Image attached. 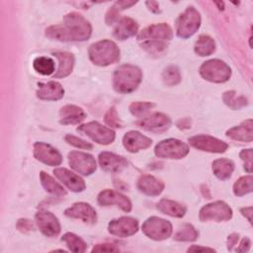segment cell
Instances as JSON below:
<instances>
[{
  "label": "cell",
  "mask_w": 253,
  "mask_h": 253,
  "mask_svg": "<svg viewBox=\"0 0 253 253\" xmlns=\"http://www.w3.org/2000/svg\"><path fill=\"white\" fill-rule=\"evenodd\" d=\"M92 28L90 23L77 13H69L61 24L46 29V37L63 42H83L90 38Z\"/></svg>",
  "instance_id": "obj_1"
},
{
  "label": "cell",
  "mask_w": 253,
  "mask_h": 253,
  "mask_svg": "<svg viewBox=\"0 0 253 253\" xmlns=\"http://www.w3.org/2000/svg\"><path fill=\"white\" fill-rule=\"evenodd\" d=\"M141 79L142 73L137 66L123 64L114 73L113 86L119 93H129L137 88Z\"/></svg>",
  "instance_id": "obj_2"
},
{
  "label": "cell",
  "mask_w": 253,
  "mask_h": 253,
  "mask_svg": "<svg viewBox=\"0 0 253 253\" xmlns=\"http://www.w3.org/2000/svg\"><path fill=\"white\" fill-rule=\"evenodd\" d=\"M89 57L94 64L107 66L119 61L120 49L112 41H100L90 46Z\"/></svg>",
  "instance_id": "obj_3"
},
{
  "label": "cell",
  "mask_w": 253,
  "mask_h": 253,
  "mask_svg": "<svg viewBox=\"0 0 253 253\" xmlns=\"http://www.w3.org/2000/svg\"><path fill=\"white\" fill-rule=\"evenodd\" d=\"M201 76L211 82H226L231 75L230 67L219 59H211L202 64L200 67Z\"/></svg>",
  "instance_id": "obj_4"
},
{
  "label": "cell",
  "mask_w": 253,
  "mask_h": 253,
  "mask_svg": "<svg viewBox=\"0 0 253 253\" xmlns=\"http://www.w3.org/2000/svg\"><path fill=\"white\" fill-rule=\"evenodd\" d=\"M201 16L194 7H188L177 20L176 33L182 39L193 36L200 28Z\"/></svg>",
  "instance_id": "obj_5"
},
{
  "label": "cell",
  "mask_w": 253,
  "mask_h": 253,
  "mask_svg": "<svg viewBox=\"0 0 253 253\" xmlns=\"http://www.w3.org/2000/svg\"><path fill=\"white\" fill-rule=\"evenodd\" d=\"M154 153L159 158L181 159L189 153V146L179 139L168 138L155 146Z\"/></svg>",
  "instance_id": "obj_6"
},
{
  "label": "cell",
  "mask_w": 253,
  "mask_h": 253,
  "mask_svg": "<svg viewBox=\"0 0 253 253\" xmlns=\"http://www.w3.org/2000/svg\"><path fill=\"white\" fill-rule=\"evenodd\" d=\"M141 229L146 236L153 240H164L172 234L171 223L168 220L157 216L147 218L143 222Z\"/></svg>",
  "instance_id": "obj_7"
},
{
  "label": "cell",
  "mask_w": 253,
  "mask_h": 253,
  "mask_svg": "<svg viewBox=\"0 0 253 253\" xmlns=\"http://www.w3.org/2000/svg\"><path fill=\"white\" fill-rule=\"evenodd\" d=\"M199 217L202 221H225L232 217V210L222 201H216L206 205L200 211Z\"/></svg>",
  "instance_id": "obj_8"
},
{
  "label": "cell",
  "mask_w": 253,
  "mask_h": 253,
  "mask_svg": "<svg viewBox=\"0 0 253 253\" xmlns=\"http://www.w3.org/2000/svg\"><path fill=\"white\" fill-rule=\"evenodd\" d=\"M78 131L88 135L99 144H110L115 139V132L111 128L102 126L98 122H90L77 128Z\"/></svg>",
  "instance_id": "obj_9"
},
{
  "label": "cell",
  "mask_w": 253,
  "mask_h": 253,
  "mask_svg": "<svg viewBox=\"0 0 253 253\" xmlns=\"http://www.w3.org/2000/svg\"><path fill=\"white\" fill-rule=\"evenodd\" d=\"M68 162L72 169L76 172L88 176L95 172L97 165L95 158L86 152L71 151L68 154Z\"/></svg>",
  "instance_id": "obj_10"
},
{
  "label": "cell",
  "mask_w": 253,
  "mask_h": 253,
  "mask_svg": "<svg viewBox=\"0 0 253 253\" xmlns=\"http://www.w3.org/2000/svg\"><path fill=\"white\" fill-rule=\"evenodd\" d=\"M189 142L197 149L213 153H222L228 147L227 143L224 141L207 134H198L192 136L189 138Z\"/></svg>",
  "instance_id": "obj_11"
},
{
  "label": "cell",
  "mask_w": 253,
  "mask_h": 253,
  "mask_svg": "<svg viewBox=\"0 0 253 253\" xmlns=\"http://www.w3.org/2000/svg\"><path fill=\"white\" fill-rule=\"evenodd\" d=\"M34 156L37 160L49 166H58L62 161L61 154L54 147L44 142L34 144Z\"/></svg>",
  "instance_id": "obj_12"
},
{
  "label": "cell",
  "mask_w": 253,
  "mask_h": 253,
  "mask_svg": "<svg viewBox=\"0 0 253 253\" xmlns=\"http://www.w3.org/2000/svg\"><path fill=\"white\" fill-rule=\"evenodd\" d=\"M173 32L170 26H168L165 23L161 24H155L151 25L144 30H142L138 36L137 39L139 41H162V42H168L172 39Z\"/></svg>",
  "instance_id": "obj_13"
},
{
  "label": "cell",
  "mask_w": 253,
  "mask_h": 253,
  "mask_svg": "<svg viewBox=\"0 0 253 253\" xmlns=\"http://www.w3.org/2000/svg\"><path fill=\"white\" fill-rule=\"evenodd\" d=\"M138 229V222L136 219L128 216H123L110 221L108 230L111 234L120 237H126L134 234Z\"/></svg>",
  "instance_id": "obj_14"
},
{
  "label": "cell",
  "mask_w": 253,
  "mask_h": 253,
  "mask_svg": "<svg viewBox=\"0 0 253 253\" xmlns=\"http://www.w3.org/2000/svg\"><path fill=\"white\" fill-rule=\"evenodd\" d=\"M36 223L46 236H56L60 232V224L55 215L49 211H41L36 213Z\"/></svg>",
  "instance_id": "obj_15"
},
{
  "label": "cell",
  "mask_w": 253,
  "mask_h": 253,
  "mask_svg": "<svg viewBox=\"0 0 253 253\" xmlns=\"http://www.w3.org/2000/svg\"><path fill=\"white\" fill-rule=\"evenodd\" d=\"M136 125L147 131L162 132L169 128L171 125V120L165 114L155 113L150 117L141 119L140 121L136 122Z\"/></svg>",
  "instance_id": "obj_16"
},
{
  "label": "cell",
  "mask_w": 253,
  "mask_h": 253,
  "mask_svg": "<svg viewBox=\"0 0 253 253\" xmlns=\"http://www.w3.org/2000/svg\"><path fill=\"white\" fill-rule=\"evenodd\" d=\"M98 203L101 206H117L122 209L124 211H131V203L130 201L124 196L123 194L116 192L114 190H104L98 196Z\"/></svg>",
  "instance_id": "obj_17"
},
{
  "label": "cell",
  "mask_w": 253,
  "mask_h": 253,
  "mask_svg": "<svg viewBox=\"0 0 253 253\" xmlns=\"http://www.w3.org/2000/svg\"><path fill=\"white\" fill-rule=\"evenodd\" d=\"M99 163L103 170L111 173L121 172L127 166V161L125 157L108 151L99 154Z\"/></svg>",
  "instance_id": "obj_18"
},
{
  "label": "cell",
  "mask_w": 253,
  "mask_h": 253,
  "mask_svg": "<svg viewBox=\"0 0 253 253\" xmlns=\"http://www.w3.org/2000/svg\"><path fill=\"white\" fill-rule=\"evenodd\" d=\"M66 216L79 218L86 223H95L97 220L96 211L86 203H76L64 211Z\"/></svg>",
  "instance_id": "obj_19"
},
{
  "label": "cell",
  "mask_w": 253,
  "mask_h": 253,
  "mask_svg": "<svg viewBox=\"0 0 253 253\" xmlns=\"http://www.w3.org/2000/svg\"><path fill=\"white\" fill-rule=\"evenodd\" d=\"M152 143V140L141 134L139 131L130 130L126 132L123 137V144L125 148L129 152H137L138 150L148 148Z\"/></svg>",
  "instance_id": "obj_20"
},
{
  "label": "cell",
  "mask_w": 253,
  "mask_h": 253,
  "mask_svg": "<svg viewBox=\"0 0 253 253\" xmlns=\"http://www.w3.org/2000/svg\"><path fill=\"white\" fill-rule=\"evenodd\" d=\"M53 174L61 183L73 192H82L85 189L83 179L66 168H55Z\"/></svg>",
  "instance_id": "obj_21"
},
{
  "label": "cell",
  "mask_w": 253,
  "mask_h": 253,
  "mask_svg": "<svg viewBox=\"0 0 253 253\" xmlns=\"http://www.w3.org/2000/svg\"><path fill=\"white\" fill-rule=\"evenodd\" d=\"M64 95V89L60 83L56 81H49L47 83H39V89L37 91L38 98L47 101L59 100Z\"/></svg>",
  "instance_id": "obj_22"
},
{
  "label": "cell",
  "mask_w": 253,
  "mask_h": 253,
  "mask_svg": "<svg viewBox=\"0 0 253 253\" xmlns=\"http://www.w3.org/2000/svg\"><path fill=\"white\" fill-rule=\"evenodd\" d=\"M137 188L147 196H158L164 189V184L151 175H142L137 181Z\"/></svg>",
  "instance_id": "obj_23"
},
{
  "label": "cell",
  "mask_w": 253,
  "mask_h": 253,
  "mask_svg": "<svg viewBox=\"0 0 253 253\" xmlns=\"http://www.w3.org/2000/svg\"><path fill=\"white\" fill-rule=\"evenodd\" d=\"M137 24L130 18H123L114 29V37L117 40L125 41L137 33Z\"/></svg>",
  "instance_id": "obj_24"
},
{
  "label": "cell",
  "mask_w": 253,
  "mask_h": 253,
  "mask_svg": "<svg viewBox=\"0 0 253 253\" xmlns=\"http://www.w3.org/2000/svg\"><path fill=\"white\" fill-rule=\"evenodd\" d=\"M252 127H253L252 120L249 119V120L243 122L240 126L229 128L226 131V135L235 140L250 142V141H252V138H253Z\"/></svg>",
  "instance_id": "obj_25"
},
{
  "label": "cell",
  "mask_w": 253,
  "mask_h": 253,
  "mask_svg": "<svg viewBox=\"0 0 253 253\" xmlns=\"http://www.w3.org/2000/svg\"><path fill=\"white\" fill-rule=\"evenodd\" d=\"M85 119L84 111L74 105L64 106L60 110V124L62 125H75Z\"/></svg>",
  "instance_id": "obj_26"
},
{
  "label": "cell",
  "mask_w": 253,
  "mask_h": 253,
  "mask_svg": "<svg viewBox=\"0 0 253 253\" xmlns=\"http://www.w3.org/2000/svg\"><path fill=\"white\" fill-rule=\"evenodd\" d=\"M54 56L58 59V68L54 74V78H63L69 75L73 69L74 56L70 52H55Z\"/></svg>",
  "instance_id": "obj_27"
},
{
  "label": "cell",
  "mask_w": 253,
  "mask_h": 253,
  "mask_svg": "<svg viewBox=\"0 0 253 253\" xmlns=\"http://www.w3.org/2000/svg\"><path fill=\"white\" fill-rule=\"evenodd\" d=\"M157 209L170 216L174 217H183L186 212V208L180 205L177 202L167 200V199H162L158 204H157Z\"/></svg>",
  "instance_id": "obj_28"
},
{
  "label": "cell",
  "mask_w": 253,
  "mask_h": 253,
  "mask_svg": "<svg viewBox=\"0 0 253 253\" xmlns=\"http://www.w3.org/2000/svg\"><path fill=\"white\" fill-rule=\"evenodd\" d=\"M234 170V163L226 158L216 159L212 162L213 174L220 180L228 179Z\"/></svg>",
  "instance_id": "obj_29"
},
{
  "label": "cell",
  "mask_w": 253,
  "mask_h": 253,
  "mask_svg": "<svg viewBox=\"0 0 253 253\" xmlns=\"http://www.w3.org/2000/svg\"><path fill=\"white\" fill-rule=\"evenodd\" d=\"M40 178L42 187L45 189L46 192L49 194L56 196V197H63L66 195V191L63 189V187L58 184L50 175H48L45 172L40 173Z\"/></svg>",
  "instance_id": "obj_30"
},
{
  "label": "cell",
  "mask_w": 253,
  "mask_h": 253,
  "mask_svg": "<svg viewBox=\"0 0 253 253\" xmlns=\"http://www.w3.org/2000/svg\"><path fill=\"white\" fill-rule=\"evenodd\" d=\"M215 49L214 41L206 35L199 37L198 41L195 43V52L200 56L211 55Z\"/></svg>",
  "instance_id": "obj_31"
},
{
  "label": "cell",
  "mask_w": 253,
  "mask_h": 253,
  "mask_svg": "<svg viewBox=\"0 0 253 253\" xmlns=\"http://www.w3.org/2000/svg\"><path fill=\"white\" fill-rule=\"evenodd\" d=\"M34 69L42 75H50L54 71V61L50 57L39 56L33 62Z\"/></svg>",
  "instance_id": "obj_32"
},
{
  "label": "cell",
  "mask_w": 253,
  "mask_h": 253,
  "mask_svg": "<svg viewBox=\"0 0 253 253\" xmlns=\"http://www.w3.org/2000/svg\"><path fill=\"white\" fill-rule=\"evenodd\" d=\"M62 241H64L67 247L73 252H85L87 249V244L84 242V240L74 233H65L62 236Z\"/></svg>",
  "instance_id": "obj_33"
},
{
  "label": "cell",
  "mask_w": 253,
  "mask_h": 253,
  "mask_svg": "<svg viewBox=\"0 0 253 253\" xmlns=\"http://www.w3.org/2000/svg\"><path fill=\"white\" fill-rule=\"evenodd\" d=\"M252 175H246L243 177H240L233 186V193L237 197L244 196L246 194H249L252 192Z\"/></svg>",
  "instance_id": "obj_34"
},
{
  "label": "cell",
  "mask_w": 253,
  "mask_h": 253,
  "mask_svg": "<svg viewBox=\"0 0 253 253\" xmlns=\"http://www.w3.org/2000/svg\"><path fill=\"white\" fill-rule=\"evenodd\" d=\"M198 237V231L191 224H183L174 235L177 241H194Z\"/></svg>",
  "instance_id": "obj_35"
},
{
  "label": "cell",
  "mask_w": 253,
  "mask_h": 253,
  "mask_svg": "<svg viewBox=\"0 0 253 253\" xmlns=\"http://www.w3.org/2000/svg\"><path fill=\"white\" fill-rule=\"evenodd\" d=\"M141 47L152 55H160L167 48V42L162 41H144Z\"/></svg>",
  "instance_id": "obj_36"
},
{
  "label": "cell",
  "mask_w": 253,
  "mask_h": 253,
  "mask_svg": "<svg viewBox=\"0 0 253 253\" xmlns=\"http://www.w3.org/2000/svg\"><path fill=\"white\" fill-rule=\"evenodd\" d=\"M223 102L232 109H239L247 104V100L236 94L235 91H227L223 94Z\"/></svg>",
  "instance_id": "obj_37"
},
{
  "label": "cell",
  "mask_w": 253,
  "mask_h": 253,
  "mask_svg": "<svg viewBox=\"0 0 253 253\" xmlns=\"http://www.w3.org/2000/svg\"><path fill=\"white\" fill-rule=\"evenodd\" d=\"M162 78L166 85L173 86L180 82L181 74H180L179 69L176 66H169L163 71Z\"/></svg>",
  "instance_id": "obj_38"
},
{
  "label": "cell",
  "mask_w": 253,
  "mask_h": 253,
  "mask_svg": "<svg viewBox=\"0 0 253 253\" xmlns=\"http://www.w3.org/2000/svg\"><path fill=\"white\" fill-rule=\"evenodd\" d=\"M154 107H155V104L150 102H133L129 106V111L133 116L140 117L146 114L148 111H150Z\"/></svg>",
  "instance_id": "obj_39"
},
{
  "label": "cell",
  "mask_w": 253,
  "mask_h": 253,
  "mask_svg": "<svg viewBox=\"0 0 253 253\" xmlns=\"http://www.w3.org/2000/svg\"><path fill=\"white\" fill-rule=\"evenodd\" d=\"M105 123L112 127H121L122 124L121 121L118 117L117 111L114 107H112L111 109L108 110V112L105 115Z\"/></svg>",
  "instance_id": "obj_40"
},
{
  "label": "cell",
  "mask_w": 253,
  "mask_h": 253,
  "mask_svg": "<svg viewBox=\"0 0 253 253\" xmlns=\"http://www.w3.org/2000/svg\"><path fill=\"white\" fill-rule=\"evenodd\" d=\"M65 141L75 147H78V148H81V149H86V150H89V149H92V144L77 137V136H74L72 134H67L65 135Z\"/></svg>",
  "instance_id": "obj_41"
},
{
  "label": "cell",
  "mask_w": 253,
  "mask_h": 253,
  "mask_svg": "<svg viewBox=\"0 0 253 253\" xmlns=\"http://www.w3.org/2000/svg\"><path fill=\"white\" fill-rule=\"evenodd\" d=\"M239 156L241 160L244 162V169L251 174L252 172V149H243L240 153Z\"/></svg>",
  "instance_id": "obj_42"
},
{
  "label": "cell",
  "mask_w": 253,
  "mask_h": 253,
  "mask_svg": "<svg viewBox=\"0 0 253 253\" xmlns=\"http://www.w3.org/2000/svg\"><path fill=\"white\" fill-rule=\"evenodd\" d=\"M17 228L22 232H28L34 228V225L31 220L22 218V219H19V221L17 223Z\"/></svg>",
  "instance_id": "obj_43"
},
{
  "label": "cell",
  "mask_w": 253,
  "mask_h": 253,
  "mask_svg": "<svg viewBox=\"0 0 253 253\" xmlns=\"http://www.w3.org/2000/svg\"><path fill=\"white\" fill-rule=\"evenodd\" d=\"M93 252H112V251H119V248H117L113 244H98L93 249Z\"/></svg>",
  "instance_id": "obj_44"
},
{
  "label": "cell",
  "mask_w": 253,
  "mask_h": 253,
  "mask_svg": "<svg viewBox=\"0 0 253 253\" xmlns=\"http://www.w3.org/2000/svg\"><path fill=\"white\" fill-rule=\"evenodd\" d=\"M119 12H120V9H119L116 5H114V6L109 10V12H108L107 15H106V22H107L108 24H112L114 21H116L117 18H118Z\"/></svg>",
  "instance_id": "obj_45"
},
{
  "label": "cell",
  "mask_w": 253,
  "mask_h": 253,
  "mask_svg": "<svg viewBox=\"0 0 253 253\" xmlns=\"http://www.w3.org/2000/svg\"><path fill=\"white\" fill-rule=\"evenodd\" d=\"M250 246H251L250 239L245 237V238H243L241 240L239 247L236 248V251H238V252H246V251H248L250 249Z\"/></svg>",
  "instance_id": "obj_46"
},
{
  "label": "cell",
  "mask_w": 253,
  "mask_h": 253,
  "mask_svg": "<svg viewBox=\"0 0 253 253\" xmlns=\"http://www.w3.org/2000/svg\"><path fill=\"white\" fill-rule=\"evenodd\" d=\"M238 241V234L237 233H232L228 236V239H227V248L228 250H231L232 247L237 243Z\"/></svg>",
  "instance_id": "obj_47"
},
{
  "label": "cell",
  "mask_w": 253,
  "mask_h": 253,
  "mask_svg": "<svg viewBox=\"0 0 253 253\" xmlns=\"http://www.w3.org/2000/svg\"><path fill=\"white\" fill-rule=\"evenodd\" d=\"M241 213L247 217L248 221L250 223H252V218H251V215H252V208L251 207H248V208H243L241 209Z\"/></svg>",
  "instance_id": "obj_48"
},
{
  "label": "cell",
  "mask_w": 253,
  "mask_h": 253,
  "mask_svg": "<svg viewBox=\"0 0 253 253\" xmlns=\"http://www.w3.org/2000/svg\"><path fill=\"white\" fill-rule=\"evenodd\" d=\"M146 5L149 7V10H151L154 13L159 12V4L156 1H148L146 2Z\"/></svg>",
  "instance_id": "obj_49"
},
{
  "label": "cell",
  "mask_w": 253,
  "mask_h": 253,
  "mask_svg": "<svg viewBox=\"0 0 253 253\" xmlns=\"http://www.w3.org/2000/svg\"><path fill=\"white\" fill-rule=\"evenodd\" d=\"M188 251H214L212 248H208V247H201V246H192L188 249Z\"/></svg>",
  "instance_id": "obj_50"
}]
</instances>
